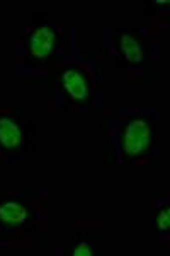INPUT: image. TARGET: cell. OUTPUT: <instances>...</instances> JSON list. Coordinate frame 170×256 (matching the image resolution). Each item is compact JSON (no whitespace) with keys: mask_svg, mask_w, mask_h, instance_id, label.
Here are the masks:
<instances>
[{"mask_svg":"<svg viewBox=\"0 0 170 256\" xmlns=\"http://www.w3.org/2000/svg\"><path fill=\"white\" fill-rule=\"evenodd\" d=\"M152 126L147 120L136 118L128 123L121 135V147L128 158H140L150 148Z\"/></svg>","mask_w":170,"mask_h":256,"instance_id":"1","label":"cell"},{"mask_svg":"<svg viewBox=\"0 0 170 256\" xmlns=\"http://www.w3.org/2000/svg\"><path fill=\"white\" fill-rule=\"evenodd\" d=\"M61 88L65 94L75 102L90 101V84L85 74L78 68H68L61 74Z\"/></svg>","mask_w":170,"mask_h":256,"instance_id":"2","label":"cell"},{"mask_svg":"<svg viewBox=\"0 0 170 256\" xmlns=\"http://www.w3.org/2000/svg\"><path fill=\"white\" fill-rule=\"evenodd\" d=\"M55 46H56V34H55V30L49 26L38 28V30L31 34V40H29V48H31L32 56L39 60L51 55Z\"/></svg>","mask_w":170,"mask_h":256,"instance_id":"3","label":"cell"},{"mask_svg":"<svg viewBox=\"0 0 170 256\" xmlns=\"http://www.w3.org/2000/svg\"><path fill=\"white\" fill-rule=\"evenodd\" d=\"M22 144V130L9 116L0 118V146L5 148H17Z\"/></svg>","mask_w":170,"mask_h":256,"instance_id":"4","label":"cell"},{"mask_svg":"<svg viewBox=\"0 0 170 256\" xmlns=\"http://www.w3.org/2000/svg\"><path fill=\"white\" fill-rule=\"evenodd\" d=\"M27 220V208L19 202H5L0 205V222L5 226H22Z\"/></svg>","mask_w":170,"mask_h":256,"instance_id":"5","label":"cell"},{"mask_svg":"<svg viewBox=\"0 0 170 256\" xmlns=\"http://www.w3.org/2000/svg\"><path fill=\"white\" fill-rule=\"evenodd\" d=\"M119 50L123 52L124 58L130 64H142L143 60V48L142 43L131 34L119 36Z\"/></svg>","mask_w":170,"mask_h":256,"instance_id":"6","label":"cell"},{"mask_svg":"<svg viewBox=\"0 0 170 256\" xmlns=\"http://www.w3.org/2000/svg\"><path fill=\"white\" fill-rule=\"evenodd\" d=\"M170 226V210L169 208H162V212L159 214V227L160 230H167Z\"/></svg>","mask_w":170,"mask_h":256,"instance_id":"7","label":"cell"},{"mask_svg":"<svg viewBox=\"0 0 170 256\" xmlns=\"http://www.w3.org/2000/svg\"><path fill=\"white\" fill-rule=\"evenodd\" d=\"M72 254L73 256H92L94 251H92V248L87 244V242H80V244L72 251Z\"/></svg>","mask_w":170,"mask_h":256,"instance_id":"8","label":"cell"}]
</instances>
